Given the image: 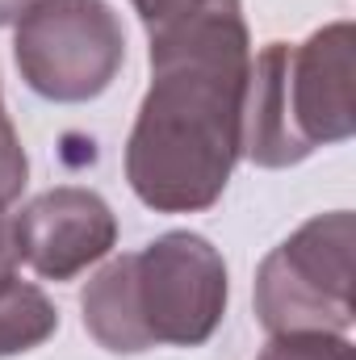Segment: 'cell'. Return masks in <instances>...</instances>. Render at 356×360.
<instances>
[{
	"instance_id": "277c9868",
	"label": "cell",
	"mask_w": 356,
	"mask_h": 360,
	"mask_svg": "<svg viewBox=\"0 0 356 360\" xmlns=\"http://www.w3.org/2000/svg\"><path fill=\"white\" fill-rule=\"evenodd\" d=\"M352 210H331L302 222L256 269V319L268 335L352 327Z\"/></svg>"
},
{
	"instance_id": "3957f363",
	"label": "cell",
	"mask_w": 356,
	"mask_h": 360,
	"mask_svg": "<svg viewBox=\"0 0 356 360\" xmlns=\"http://www.w3.org/2000/svg\"><path fill=\"white\" fill-rule=\"evenodd\" d=\"M352 51L356 25L331 21L298 46L268 42L252 55L243 155L256 168H293L356 134Z\"/></svg>"
},
{
	"instance_id": "7c38bea8",
	"label": "cell",
	"mask_w": 356,
	"mask_h": 360,
	"mask_svg": "<svg viewBox=\"0 0 356 360\" xmlns=\"http://www.w3.org/2000/svg\"><path fill=\"white\" fill-rule=\"evenodd\" d=\"M38 0H0V25H17Z\"/></svg>"
},
{
	"instance_id": "8992f818",
	"label": "cell",
	"mask_w": 356,
	"mask_h": 360,
	"mask_svg": "<svg viewBox=\"0 0 356 360\" xmlns=\"http://www.w3.org/2000/svg\"><path fill=\"white\" fill-rule=\"evenodd\" d=\"M17 256L46 281H72L105 260L117 243V218L109 201L80 184H59L38 193L13 214Z\"/></svg>"
},
{
	"instance_id": "9c48e42d",
	"label": "cell",
	"mask_w": 356,
	"mask_h": 360,
	"mask_svg": "<svg viewBox=\"0 0 356 360\" xmlns=\"http://www.w3.org/2000/svg\"><path fill=\"white\" fill-rule=\"evenodd\" d=\"M30 180V160H25V147L13 130V117L4 109V96H0V205L17 201L21 188Z\"/></svg>"
},
{
	"instance_id": "6da1fadb",
	"label": "cell",
	"mask_w": 356,
	"mask_h": 360,
	"mask_svg": "<svg viewBox=\"0 0 356 360\" xmlns=\"http://www.w3.org/2000/svg\"><path fill=\"white\" fill-rule=\"evenodd\" d=\"M147 38L151 89L126 139V180L155 214H201L243 160L252 34L239 0H210Z\"/></svg>"
},
{
	"instance_id": "ba28073f",
	"label": "cell",
	"mask_w": 356,
	"mask_h": 360,
	"mask_svg": "<svg viewBox=\"0 0 356 360\" xmlns=\"http://www.w3.org/2000/svg\"><path fill=\"white\" fill-rule=\"evenodd\" d=\"M256 360H356L348 335H327V331H293V335H272L268 348Z\"/></svg>"
},
{
	"instance_id": "5b68a950",
	"label": "cell",
	"mask_w": 356,
	"mask_h": 360,
	"mask_svg": "<svg viewBox=\"0 0 356 360\" xmlns=\"http://www.w3.org/2000/svg\"><path fill=\"white\" fill-rule=\"evenodd\" d=\"M25 89L84 105L109 89L126 63V30L109 0H38L13 34Z\"/></svg>"
},
{
	"instance_id": "30bf717a",
	"label": "cell",
	"mask_w": 356,
	"mask_h": 360,
	"mask_svg": "<svg viewBox=\"0 0 356 360\" xmlns=\"http://www.w3.org/2000/svg\"><path fill=\"white\" fill-rule=\"evenodd\" d=\"M134 4V13H139V21H143V30L151 34V30H160V25H168V21H177L184 13H197L201 4H210V0H130Z\"/></svg>"
},
{
	"instance_id": "8fae6325",
	"label": "cell",
	"mask_w": 356,
	"mask_h": 360,
	"mask_svg": "<svg viewBox=\"0 0 356 360\" xmlns=\"http://www.w3.org/2000/svg\"><path fill=\"white\" fill-rule=\"evenodd\" d=\"M21 256H17V235H13V214L0 205V276L17 272Z\"/></svg>"
},
{
	"instance_id": "52a82bcc",
	"label": "cell",
	"mask_w": 356,
	"mask_h": 360,
	"mask_svg": "<svg viewBox=\"0 0 356 360\" xmlns=\"http://www.w3.org/2000/svg\"><path fill=\"white\" fill-rule=\"evenodd\" d=\"M55 331H59L55 302L34 281H21L17 272L0 276V360L42 348Z\"/></svg>"
},
{
	"instance_id": "7a4b0ae2",
	"label": "cell",
	"mask_w": 356,
	"mask_h": 360,
	"mask_svg": "<svg viewBox=\"0 0 356 360\" xmlns=\"http://www.w3.org/2000/svg\"><path fill=\"white\" fill-rule=\"evenodd\" d=\"M227 260L197 231H168L109 260L80 293L84 331L117 356L160 344L201 348L227 319Z\"/></svg>"
}]
</instances>
